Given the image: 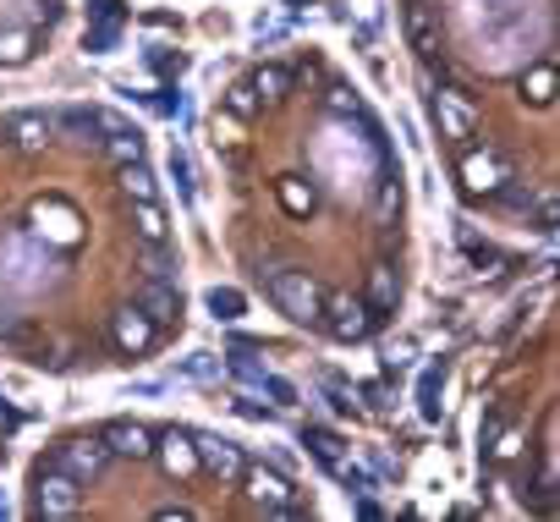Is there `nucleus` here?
<instances>
[{
    "label": "nucleus",
    "instance_id": "29",
    "mask_svg": "<svg viewBox=\"0 0 560 522\" xmlns=\"http://www.w3.org/2000/svg\"><path fill=\"white\" fill-rule=\"evenodd\" d=\"M522 456V434L511 429V434H500V445H494V462H516Z\"/></svg>",
    "mask_w": 560,
    "mask_h": 522
},
{
    "label": "nucleus",
    "instance_id": "9",
    "mask_svg": "<svg viewBox=\"0 0 560 522\" xmlns=\"http://www.w3.org/2000/svg\"><path fill=\"white\" fill-rule=\"evenodd\" d=\"M105 451L110 456H127V462H143V456H154V434L143 429V424H132V418H116V424H105Z\"/></svg>",
    "mask_w": 560,
    "mask_h": 522
},
{
    "label": "nucleus",
    "instance_id": "11",
    "mask_svg": "<svg viewBox=\"0 0 560 522\" xmlns=\"http://www.w3.org/2000/svg\"><path fill=\"white\" fill-rule=\"evenodd\" d=\"M110 336H116V347H121V352H132V358L154 347V325H149V314H143L138 303L116 314V325H110Z\"/></svg>",
    "mask_w": 560,
    "mask_h": 522
},
{
    "label": "nucleus",
    "instance_id": "4",
    "mask_svg": "<svg viewBox=\"0 0 560 522\" xmlns=\"http://www.w3.org/2000/svg\"><path fill=\"white\" fill-rule=\"evenodd\" d=\"M192 456H198V473H214L220 484H236L242 467H247L242 445L225 440V434H192Z\"/></svg>",
    "mask_w": 560,
    "mask_h": 522
},
{
    "label": "nucleus",
    "instance_id": "7",
    "mask_svg": "<svg viewBox=\"0 0 560 522\" xmlns=\"http://www.w3.org/2000/svg\"><path fill=\"white\" fill-rule=\"evenodd\" d=\"M105 462H110L105 440H67V445L56 451V467H61V473H72L78 484H83V478H100V473H105Z\"/></svg>",
    "mask_w": 560,
    "mask_h": 522
},
{
    "label": "nucleus",
    "instance_id": "16",
    "mask_svg": "<svg viewBox=\"0 0 560 522\" xmlns=\"http://www.w3.org/2000/svg\"><path fill=\"white\" fill-rule=\"evenodd\" d=\"M247 89H253L264 105H275V100H287V89H292V72H280V67H258Z\"/></svg>",
    "mask_w": 560,
    "mask_h": 522
},
{
    "label": "nucleus",
    "instance_id": "25",
    "mask_svg": "<svg viewBox=\"0 0 560 522\" xmlns=\"http://www.w3.org/2000/svg\"><path fill=\"white\" fill-rule=\"evenodd\" d=\"M258 391H269L280 407H292V402H298V385H292V380H280V374H264V385H258Z\"/></svg>",
    "mask_w": 560,
    "mask_h": 522
},
{
    "label": "nucleus",
    "instance_id": "18",
    "mask_svg": "<svg viewBox=\"0 0 560 522\" xmlns=\"http://www.w3.org/2000/svg\"><path fill=\"white\" fill-rule=\"evenodd\" d=\"M121 171V193L138 204V198H154V171L143 165V160H132V165H116Z\"/></svg>",
    "mask_w": 560,
    "mask_h": 522
},
{
    "label": "nucleus",
    "instance_id": "19",
    "mask_svg": "<svg viewBox=\"0 0 560 522\" xmlns=\"http://www.w3.org/2000/svg\"><path fill=\"white\" fill-rule=\"evenodd\" d=\"M440 385H445V363L423 369V380H418V407H423V418H440Z\"/></svg>",
    "mask_w": 560,
    "mask_h": 522
},
{
    "label": "nucleus",
    "instance_id": "21",
    "mask_svg": "<svg viewBox=\"0 0 560 522\" xmlns=\"http://www.w3.org/2000/svg\"><path fill=\"white\" fill-rule=\"evenodd\" d=\"M209 309H214V320H242V292H231V287H214L209 292Z\"/></svg>",
    "mask_w": 560,
    "mask_h": 522
},
{
    "label": "nucleus",
    "instance_id": "6",
    "mask_svg": "<svg viewBox=\"0 0 560 522\" xmlns=\"http://www.w3.org/2000/svg\"><path fill=\"white\" fill-rule=\"evenodd\" d=\"M462 182H467V193H505L511 165L494 149H467L462 154Z\"/></svg>",
    "mask_w": 560,
    "mask_h": 522
},
{
    "label": "nucleus",
    "instance_id": "17",
    "mask_svg": "<svg viewBox=\"0 0 560 522\" xmlns=\"http://www.w3.org/2000/svg\"><path fill=\"white\" fill-rule=\"evenodd\" d=\"M105 154H110V165H132V160H143V132H138V127L110 132V138H105Z\"/></svg>",
    "mask_w": 560,
    "mask_h": 522
},
{
    "label": "nucleus",
    "instance_id": "22",
    "mask_svg": "<svg viewBox=\"0 0 560 522\" xmlns=\"http://www.w3.org/2000/svg\"><path fill=\"white\" fill-rule=\"evenodd\" d=\"M209 132H214V143H220V149H236V143H242V116H231V111H225V116H214V121H209Z\"/></svg>",
    "mask_w": 560,
    "mask_h": 522
},
{
    "label": "nucleus",
    "instance_id": "28",
    "mask_svg": "<svg viewBox=\"0 0 560 522\" xmlns=\"http://www.w3.org/2000/svg\"><path fill=\"white\" fill-rule=\"evenodd\" d=\"M412 45H418L423 56H434V34H429V23H423V12H412Z\"/></svg>",
    "mask_w": 560,
    "mask_h": 522
},
{
    "label": "nucleus",
    "instance_id": "8",
    "mask_svg": "<svg viewBox=\"0 0 560 522\" xmlns=\"http://www.w3.org/2000/svg\"><path fill=\"white\" fill-rule=\"evenodd\" d=\"M138 309L149 314V325H154V330L182 325V292H176L171 281H143V287H138Z\"/></svg>",
    "mask_w": 560,
    "mask_h": 522
},
{
    "label": "nucleus",
    "instance_id": "20",
    "mask_svg": "<svg viewBox=\"0 0 560 522\" xmlns=\"http://www.w3.org/2000/svg\"><path fill=\"white\" fill-rule=\"evenodd\" d=\"M303 440H308V451H314L325 467H336V462H341V434H330V429H308Z\"/></svg>",
    "mask_w": 560,
    "mask_h": 522
},
{
    "label": "nucleus",
    "instance_id": "10",
    "mask_svg": "<svg viewBox=\"0 0 560 522\" xmlns=\"http://www.w3.org/2000/svg\"><path fill=\"white\" fill-rule=\"evenodd\" d=\"M154 456H160V467H165L171 478H198L192 434H182V429H165V434H154Z\"/></svg>",
    "mask_w": 560,
    "mask_h": 522
},
{
    "label": "nucleus",
    "instance_id": "12",
    "mask_svg": "<svg viewBox=\"0 0 560 522\" xmlns=\"http://www.w3.org/2000/svg\"><path fill=\"white\" fill-rule=\"evenodd\" d=\"M7 132H12V143H18L23 154H39V149L56 138V121H50V116H39V111H23V116H12V127H7Z\"/></svg>",
    "mask_w": 560,
    "mask_h": 522
},
{
    "label": "nucleus",
    "instance_id": "30",
    "mask_svg": "<svg viewBox=\"0 0 560 522\" xmlns=\"http://www.w3.org/2000/svg\"><path fill=\"white\" fill-rule=\"evenodd\" d=\"M549 94H555V72L544 67V72L533 78V100H538V105H549Z\"/></svg>",
    "mask_w": 560,
    "mask_h": 522
},
{
    "label": "nucleus",
    "instance_id": "24",
    "mask_svg": "<svg viewBox=\"0 0 560 522\" xmlns=\"http://www.w3.org/2000/svg\"><path fill=\"white\" fill-rule=\"evenodd\" d=\"M225 111H231V116H253V111H258V94H253L247 83H236V89L225 94Z\"/></svg>",
    "mask_w": 560,
    "mask_h": 522
},
{
    "label": "nucleus",
    "instance_id": "23",
    "mask_svg": "<svg viewBox=\"0 0 560 522\" xmlns=\"http://www.w3.org/2000/svg\"><path fill=\"white\" fill-rule=\"evenodd\" d=\"M34 56V39L28 34H7V39H0V61H7V67H23Z\"/></svg>",
    "mask_w": 560,
    "mask_h": 522
},
{
    "label": "nucleus",
    "instance_id": "1",
    "mask_svg": "<svg viewBox=\"0 0 560 522\" xmlns=\"http://www.w3.org/2000/svg\"><path fill=\"white\" fill-rule=\"evenodd\" d=\"M269 292H275V309L287 314V320H298V325H319L325 298H319V287H314L308 270H275Z\"/></svg>",
    "mask_w": 560,
    "mask_h": 522
},
{
    "label": "nucleus",
    "instance_id": "14",
    "mask_svg": "<svg viewBox=\"0 0 560 522\" xmlns=\"http://www.w3.org/2000/svg\"><path fill=\"white\" fill-rule=\"evenodd\" d=\"M396 298H401V281H396V270H390V265L369 270V309H374V314H390V309H396Z\"/></svg>",
    "mask_w": 560,
    "mask_h": 522
},
{
    "label": "nucleus",
    "instance_id": "2",
    "mask_svg": "<svg viewBox=\"0 0 560 522\" xmlns=\"http://www.w3.org/2000/svg\"><path fill=\"white\" fill-rule=\"evenodd\" d=\"M78 506H83V495H78V478L72 473H61V467H50V473H34V511L39 517H78Z\"/></svg>",
    "mask_w": 560,
    "mask_h": 522
},
{
    "label": "nucleus",
    "instance_id": "27",
    "mask_svg": "<svg viewBox=\"0 0 560 522\" xmlns=\"http://www.w3.org/2000/svg\"><path fill=\"white\" fill-rule=\"evenodd\" d=\"M412 363V341H396V347H385V374H396V369H407Z\"/></svg>",
    "mask_w": 560,
    "mask_h": 522
},
{
    "label": "nucleus",
    "instance_id": "26",
    "mask_svg": "<svg viewBox=\"0 0 560 522\" xmlns=\"http://www.w3.org/2000/svg\"><path fill=\"white\" fill-rule=\"evenodd\" d=\"M330 111H336V116H358V94H352L347 83H336V89H330Z\"/></svg>",
    "mask_w": 560,
    "mask_h": 522
},
{
    "label": "nucleus",
    "instance_id": "15",
    "mask_svg": "<svg viewBox=\"0 0 560 522\" xmlns=\"http://www.w3.org/2000/svg\"><path fill=\"white\" fill-rule=\"evenodd\" d=\"M132 225H138L143 242H165V231H171V220H165V209H160L154 198H138V204H132Z\"/></svg>",
    "mask_w": 560,
    "mask_h": 522
},
{
    "label": "nucleus",
    "instance_id": "5",
    "mask_svg": "<svg viewBox=\"0 0 560 522\" xmlns=\"http://www.w3.org/2000/svg\"><path fill=\"white\" fill-rule=\"evenodd\" d=\"M236 484H242V489H247L258 506H269L275 517H292V511H298V506H292V478H287V473H275V467H258V462H247Z\"/></svg>",
    "mask_w": 560,
    "mask_h": 522
},
{
    "label": "nucleus",
    "instance_id": "3",
    "mask_svg": "<svg viewBox=\"0 0 560 522\" xmlns=\"http://www.w3.org/2000/svg\"><path fill=\"white\" fill-rule=\"evenodd\" d=\"M319 320L330 325V336H336V341H363V336H369V325H374V309H369L363 298H352V292H336V298H325Z\"/></svg>",
    "mask_w": 560,
    "mask_h": 522
},
{
    "label": "nucleus",
    "instance_id": "13",
    "mask_svg": "<svg viewBox=\"0 0 560 522\" xmlns=\"http://www.w3.org/2000/svg\"><path fill=\"white\" fill-rule=\"evenodd\" d=\"M434 121H440V138H451V143L472 138V111L456 94H434Z\"/></svg>",
    "mask_w": 560,
    "mask_h": 522
}]
</instances>
